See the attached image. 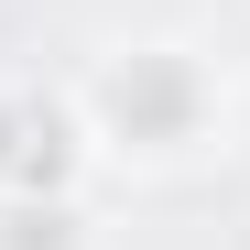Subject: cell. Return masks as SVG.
I'll list each match as a JSON object with an SVG mask.
<instances>
[{
  "label": "cell",
  "instance_id": "obj_2",
  "mask_svg": "<svg viewBox=\"0 0 250 250\" xmlns=\"http://www.w3.org/2000/svg\"><path fill=\"white\" fill-rule=\"evenodd\" d=\"M109 152L76 109V76L11 65L0 76V196H98Z\"/></svg>",
  "mask_w": 250,
  "mask_h": 250
},
{
  "label": "cell",
  "instance_id": "obj_3",
  "mask_svg": "<svg viewBox=\"0 0 250 250\" xmlns=\"http://www.w3.org/2000/svg\"><path fill=\"white\" fill-rule=\"evenodd\" d=\"M0 250H98L87 196H0Z\"/></svg>",
  "mask_w": 250,
  "mask_h": 250
},
{
  "label": "cell",
  "instance_id": "obj_4",
  "mask_svg": "<svg viewBox=\"0 0 250 250\" xmlns=\"http://www.w3.org/2000/svg\"><path fill=\"white\" fill-rule=\"evenodd\" d=\"M239 142H250V65H239Z\"/></svg>",
  "mask_w": 250,
  "mask_h": 250
},
{
  "label": "cell",
  "instance_id": "obj_1",
  "mask_svg": "<svg viewBox=\"0 0 250 250\" xmlns=\"http://www.w3.org/2000/svg\"><path fill=\"white\" fill-rule=\"evenodd\" d=\"M76 109L131 174H196L239 152V65H218L196 33H109L76 65Z\"/></svg>",
  "mask_w": 250,
  "mask_h": 250
}]
</instances>
